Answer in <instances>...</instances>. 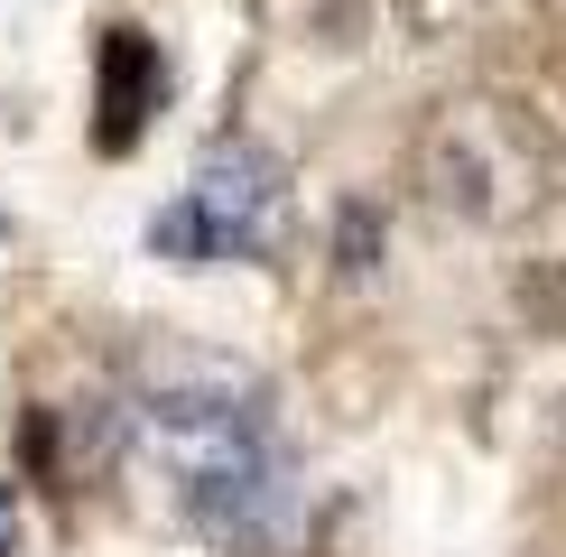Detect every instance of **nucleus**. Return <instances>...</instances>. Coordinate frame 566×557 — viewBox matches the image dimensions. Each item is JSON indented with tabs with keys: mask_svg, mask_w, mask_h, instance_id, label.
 Returning a JSON list of instances; mask_svg holds the SVG:
<instances>
[{
	"mask_svg": "<svg viewBox=\"0 0 566 557\" xmlns=\"http://www.w3.org/2000/svg\"><path fill=\"white\" fill-rule=\"evenodd\" d=\"M130 437L168 474L177 511L214 539L270 557L289 539V437H279L270 381L223 354H149L130 381Z\"/></svg>",
	"mask_w": 566,
	"mask_h": 557,
	"instance_id": "1",
	"label": "nucleus"
},
{
	"mask_svg": "<svg viewBox=\"0 0 566 557\" xmlns=\"http://www.w3.org/2000/svg\"><path fill=\"white\" fill-rule=\"evenodd\" d=\"M279 232H289V158L251 130H223L196 158L186 196L149 223V242H158V261L205 270V261H261Z\"/></svg>",
	"mask_w": 566,
	"mask_h": 557,
	"instance_id": "2",
	"label": "nucleus"
},
{
	"mask_svg": "<svg viewBox=\"0 0 566 557\" xmlns=\"http://www.w3.org/2000/svg\"><path fill=\"white\" fill-rule=\"evenodd\" d=\"M158 103H168V56H158V38L130 29V19H112L103 46H93V149L130 158L139 139H149Z\"/></svg>",
	"mask_w": 566,
	"mask_h": 557,
	"instance_id": "3",
	"label": "nucleus"
},
{
	"mask_svg": "<svg viewBox=\"0 0 566 557\" xmlns=\"http://www.w3.org/2000/svg\"><path fill=\"white\" fill-rule=\"evenodd\" d=\"M19 548V502H10V483H0V557Z\"/></svg>",
	"mask_w": 566,
	"mask_h": 557,
	"instance_id": "4",
	"label": "nucleus"
}]
</instances>
